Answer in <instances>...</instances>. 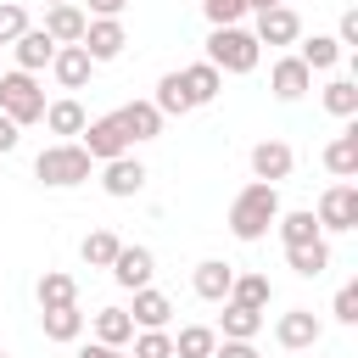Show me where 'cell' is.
<instances>
[{
  "label": "cell",
  "instance_id": "2e32d148",
  "mask_svg": "<svg viewBox=\"0 0 358 358\" xmlns=\"http://www.w3.org/2000/svg\"><path fill=\"white\" fill-rule=\"evenodd\" d=\"M274 229H280L285 252H291V246H313V241H324V229H319L313 207H291V213H280V218H274Z\"/></svg>",
  "mask_w": 358,
  "mask_h": 358
},
{
  "label": "cell",
  "instance_id": "52a82bcc",
  "mask_svg": "<svg viewBox=\"0 0 358 358\" xmlns=\"http://www.w3.org/2000/svg\"><path fill=\"white\" fill-rule=\"evenodd\" d=\"M78 145L90 151V162H112V157H129V134H123L117 112H106V117L84 123V140H78Z\"/></svg>",
  "mask_w": 358,
  "mask_h": 358
},
{
  "label": "cell",
  "instance_id": "f546056e",
  "mask_svg": "<svg viewBox=\"0 0 358 358\" xmlns=\"http://www.w3.org/2000/svg\"><path fill=\"white\" fill-rule=\"evenodd\" d=\"M285 263H291L302 280H319V274L330 268V241H313V246H291V252H285Z\"/></svg>",
  "mask_w": 358,
  "mask_h": 358
},
{
  "label": "cell",
  "instance_id": "7a4b0ae2",
  "mask_svg": "<svg viewBox=\"0 0 358 358\" xmlns=\"http://www.w3.org/2000/svg\"><path fill=\"white\" fill-rule=\"evenodd\" d=\"M90 173H95V162H90V151H84L78 140H56V145H45V151L34 157V179L50 185V190H73V185H84Z\"/></svg>",
  "mask_w": 358,
  "mask_h": 358
},
{
  "label": "cell",
  "instance_id": "60d3db41",
  "mask_svg": "<svg viewBox=\"0 0 358 358\" xmlns=\"http://www.w3.org/2000/svg\"><path fill=\"white\" fill-rule=\"evenodd\" d=\"M17 140H22V129H17L11 117H0V157H6V151H17Z\"/></svg>",
  "mask_w": 358,
  "mask_h": 358
},
{
  "label": "cell",
  "instance_id": "8fae6325",
  "mask_svg": "<svg viewBox=\"0 0 358 358\" xmlns=\"http://www.w3.org/2000/svg\"><path fill=\"white\" fill-rule=\"evenodd\" d=\"M151 274H157L151 246H123V252L112 257V280H117L123 291H145V285H151Z\"/></svg>",
  "mask_w": 358,
  "mask_h": 358
},
{
  "label": "cell",
  "instance_id": "e575fe53",
  "mask_svg": "<svg viewBox=\"0 0 358 358\" xmlns=\"http://www.w3.org/2000/svg\"><path fill=\"white\" fill-rule=\"evenodd\" d=\"M134 358H173V336L168 330H134Z\"/></svg>",
  "mask_w": 358,
  "mask_h": 358
},
{
  "label": "cell",
  "instance_id": "7c38bea8",
  "mask_svg": "<svg viewBox=\"0 0 358 358\" xmlns=\"http://www.w3.org/2000/svg\"><path fill=\"white\" fill-rule=\"evenodd\" d=\"M257 45H296L302 39V17L291 6H274V11H257V28H252Z\"/></svg>",
  "mask_w": 358,
  "mask_h": 358
},
{
  "label": "cell",
  "instance_id": "603a6c76",
  "mask_svg": "<svg viewBox=\"0 0 358 358\" xmlns=\"http://www.w3.org/2000/svg\"><path fill=\"white\" fill-rule=\"evenodd\" d=\"M151 106H157L162 117H185V112H196V101H190V90H185V78H179V73H162V78H157Z\"/></svg>",
  "mask_w": 358,
  "mask_h": 358
},
{
  "label": "cell",
  "instance_id": "f35d334b",
  "mask_svg": "<svg viewBox=\"0 0 358 358\" xmlns=\"http://www.w3.org/2000/svg\"><path fill=\"white\" fill-rule=\"evenodd\" d=\"M336 45H358V11H341V28H336Z\"/></svg>",
  "mask_w": 358,
  "mask_h": 358
},
{
  "label": "cell",
  "instance_id": "9a60e30c",
  "mask_svg": "<svg viewBox=\"0 0 358 358\" xmlns=\"http://www.w3.org/2000/svg\"><path fill=\"white\" fill-rule=\"evenodd\" d=\"M268 90H274L280 101H302V95L313 90V73H308L296 56H280V62L268 67Z\"/></svg>",
  "mask_w": 358,
  "mask_h": 358
},
{
  "label": "cell",
  "instance_id": "7bdbcfd3",
  "mask_svg": "<svg viewBox=\"0 0 358 358\" xmlns=\"http://www.w3.org/2000/svg\"><path fill=\"white\" fill-rule=\"evenodd\" d=\"M78 358H129L123 347H101V341H90V347H78Z\"/></svg>",
  "mask_w": 358,
  "mask_h": 358
},
{
  "label": "cell",
  "instance_id": "8992f818",
  "mask_svg": "<svg viewBox=\"0 0 358 358\" xmlns=\"http://www.w3.org/2000/svg\"><path fill=\"white\" fill-rule=\"evenodd\" d=\"M78 45H84V56H90V62L101 67V62H117V56H123L129 34H123V22H117V17H90V22H84V39H78Z\"/></svg>",
  "mask_w": 358,
  "mask_h": 358
},
{
  "label": "cell",
  "instance_id": "ee69618b",
  "mask_svg": "<svg viewBox=\"0 0 358 358\" xmlns=\"http://www.w3.org/2000/svg\"><path fill=\"white\" fill-rule=\"evenodd\" d=\"M274 6H285V0H246V11H274Z\"/></svg>",
  "mask_w": 358,
  "mask_h": 358
},
{
  "label": "cell",
  "instance_id": "d4e9b609",
  "mask_svg": "<svg viewBox=\"0 0 358 358\" xmlns=\"http://www.w3.org/2000/svg\"><path fill=\"white\" fill-rule=\"evenodd\" d=\"M39 324H45V341H78L84 336V313H78V302L73 308H39Z\"/></svg>",
  "mask_w": 358,
  "mask_h": 358
},
{
  "label": "cell",
  "instance_id": "1f68e13d",
  "mask_svg": "<svg viewBox=\"0 0 358 358\" xmlns=\"http://www.w3.org/2000/svg\"><path fill=\"white\" fill-rule=\"evenodd\" d=\"M213 347H218V330L207 324H185L173 336V358H213Z\"/></svg>",
  "mask_w": 358,
  "mask_h": 358
},
{
  "label": "cell",
  "instance_id": "ac0fdd59",
  "mask_svg": "<svg viewBox=\"0 0 358 358\" xmlns=\"http://www.w3.org/2000/svg\"><path fill=\"white\" fill-rule=\"evenodd\" d=\"M117 123H123L129 145H134V140H157V134H162V112H157L151 101H129V106H117Z\"/></svg>",
  "mask_w": 358,
  "mask_h": 358
},
{
  "label": "cell",
  "instance_id": "484cf974",
  "mask_svg": "<svg viewBox=\"0 0 358 358\" xmlns=\"http://www.w3.org/2000/svg\"><path fill=\"white\" fill-rule=\"evenodd\" d=\"M179 78H185V90H190L196 106H207V101L224 90V73H218L213 62H190V67H179Z\"/></svg>",
  "mask_w": 358,
  "mask_h": 358
},
{
  "label": "cell",
  "instance_id": "e0dca14e",
  "mask_svg": "<svg viewBox=\"0 0 358 358\" xmlns=\"http://www.w3.org/2000/svg\"><path fill=\"white\" fill-rule=\"evenodd\" d=\"M11 56H17V73H39V67H50V56H56V39H50L45 28H28V34L11 45Z\"/></svg>",
  "mask_w": 358,
  "mask_h": 358
},
{
  "label": "cell",
  "instance_id": "4fadbf2b",
  "mask_svg": "<svg viewBox=\"0 0 358 358\" xmlns=\"http://www.w3.org/2000/svg\"><path fill=\"white\" fill-rule=\"evenodd\" d=\"M229 285H235V268H229L224 257H207V263H196V274H190V291H196L201 302H229Z\"/></svg>",
  "mask_w": 358,
  "mask_h": 358
},
{
  "label": "cell",
  "instance_id": "b9f144b4",
  "mask_svg": "<svg viewBox=\"0 0 358 358\" xmlns=\"http://www.w3.org/2000/svg\"><path fill=\"white\" fill-rule=\"evenodd\" d=\"M84 6H90V17H123L129 0H84Z\"/></svg>",
  "mask_w": 358,
  "mask_h": 358
},
{
  "label": "cell",
  "instance_id": "4316f807",
  "mask_svg": "<svg viewBox=\"0 0 358 358\" xmlns=\"http://www.w3.org/2000/svg\"><path fill=\"white\" fill-rule=\"evenodd\" d=\"M39 123H45L50 134H84V123H90V117H84V106H78L73 95H62V101H50V106H45V117H39Z\"/></svg>",
  "mask_w": 358,
  "mask_h": 358
},
{
  "label": "cell",
  "instance_id": "ba28073f",
  "mask_svg": "<svg viewBox=\"0 0 358 358\" xmlns=\"http://www.w3.org/2000/svg\"><path fill=\"white\" fill-rule=\"evenodd\" d=\"M319 336H324V324H319V313H308V308H291V313L274 319V341H280L285 352H308V347H319Z\"/></svg>",
  "mask_w": 358,
  "mask_h": 358
},
{
  "label": "cell",
  "instance_id": "7402d4cb",
  "mask_svg": "<svg viewBox=\"0 0 358 358\" xmlns=\"http://www.w3.org/2000/svg\"><path fill=\"white\" fill-rule=\"evenodd\" d=\"M296 62H302L308 73H330V67L341 62V45H336V34H313V39H296Z\"/></svg>",
  "mask_w": 358,
  "mask_h": 358
},
{
  "label": "cell",
  "instance_id": "74e56055",
  "mask_svg": "<svg viewBox=\"0 0 358 358\" xmlns=\"http://www.w3.org/2000/svg\"><path fill=\"white\" fill-rule=\"evenodd\" d=\"M341 324H358V285H341L336 291V308H330Z\"/></svg>",
  "mask_w": 358,
  "mask_h": 358
},
{
  "label": "cell",
  "instance_id": "f6af8a7d",
  "mask_svg": "<svg viewBox=\"0 0 358 358\" xmlns=\"http://www.w3.org/2000/svg\"><path fill=\"white\" fill-rule=\"evenodd\" d=\"M45 6H78V0H45Z\"/></svg>",
  "mask_w": 358,
  "mask_h": 358
},
{
  "label": "cell",
  "instance_id": "44dd1931",
  "mask_svg": "<svg viewBox=\"0 0 358 358\" xmlns=\"http://www.w3.org/2000/svg\"><path fill=\"white\" fill-rule=\"evenodd\" d=\"M84 6H45V34L56 39V45H78L84 39Z\"/></svg>",
  "mask_w": 358,
  "mask_h": 358
},
{
  "label": "cell",
  "instance_id": "5bb4252c",
  "mask_svg": "<svg viewBox=\"0 0 358 358\" xmlns=\"http://www.w3.org/2000/svg\"><path fill=\"white\" fill-rule=\"evenodd\" d=\"M50 73H56V84H62V90H84V84H90V73H95V62L84 56V45H56Z\"/></svg>",
  "mask_w": 358,
  "mask_h": 358
},
{
  "label": "cell",
  "instance_id": "277c9868",
  "mask_svg": "<svg viewBox=\"0 0 358 358\" xmlns=\"http://www.w3.org/2000/svg\"><path fill=\"white\" fill-rule=\"evenodd\" d=\"M257 56H263V45L235 22V28H213V39H207V56H201V62H213L218 73H252V67H257Z\"/></svg>",
  "mask_w": 358,
  "mask_h": 358
},
{
  "label": "cell",
  "instance_id": "5b68a950",
  "mask_svg": "<svg viewBox=\"0 0 358 358\" xmlns=\"http://www.w3.org/2000/svg\"><path fill=\"white\" fill-rule=\"evenodd\" d=\"M313 218H319V229H330V235H341V229H358V185H352V179L330 185V190L319 196Z\"/></svg>",
  "mask_w": 358,
  "mask_h": 358
},
{
  "label": "cell",
  "instance_id": "d590c367",
  "mask_svg": "<svg viewBox=\"0 0 358 358\" xmlns=\"http://www.w3.org/2000/svg\"><path fill=\"white\" fill-rule=\"evenodd\" d=\"M201 17H207L213 28H235V22L246 17V0H201Z\"/></svg>",
  "mask_w": 358,
  "mask_h": 358
},
{
  "label": "cell",
  "instance_id": "bcb514c9",
  "mask_svg": "<svg viewBox=\"0 0 358 358\" xmlns=\"http://www.w3.org/2000/svg\"><path fill=\"white\" fill-rule=\"evenodd\" d=\"M0 358H6V352H0Z\"/></svg>",
  "mask_w": 358,
  "mask_h": 358
},
{
  "label": "cell",
  "instance_id": "d6986e66",
  "mask_svg": "<svg viewBox=\"0 0 358 358\" xmlns=\"http://www.w3.org/2000/svg\"><path fill=\"white\" fill-rule=\"evenodd\" d=\"M324 168L336 179H358V123H347L330 145H324Z\"/></svg>",
  "mask_w": 358,
  "mask_h": 358
},
{
  "label": "cell",
  "instance_id": "30bf717a",
  "mask_svg": "<svg viewBox=\"0 0 358 358\" xmlns=\"http://www.w3.org/2000/svg\"><path fill=\"white\" fill-rule=\"evenodd\" d=\"M291 168H296V157H291L285 140H257V145H252V179L280 185V179H291Z\"/></svg>",
  "mask_w": 358,
  "mask_h": 358
},
{
  "label": "cell",
  "instance_id": "9c48e42d",
  "mask_svg": "<svg viewBox=\"0 0 358 358\" xmlns=\"http://www.w3.org/2000/svg\"><path fill=\"white\" fill-rule=\"evenodd\" d=\"M101 190L117 196V201L140 196V190H145V162H140V157H112V162H101Z\"/></svg>",
  "mask_w": 358,
  "mask_h": 358
},
{
  "label": "cell",
  "instance_id": "4dcf8cb0",
  "mask_svg": "<svg viewBox=\"0 0 358 358\" xmlns=\"http://www.w3.org/2000/svg\"><path fill=\"white\" fill-rule=\"evenodd\" d=\"M268 296H274V285H268V274H235V285H229V302H241V308H268Z\"/></svg>",
  "mask_w": 358,
  "mask_h": 358
},
{
  "label": "cell",
  "instance_id": "83f0119b",
  "mask_svg": "<svg viewBox=\"0 0 358 358\" xmlns=\"http://www.w3.org/2000/svg\"><path fill=\"white\" fill-rule=\"evenodd\" d=\"M73 302H78V280L62 268H45L39 274V308H73Z\"/></svg>",
  "mask_w": 358,
  "mask_h": 358
},
{
  "label": "cell",
  "instance_id": "ffe728a7",
  "mask_svg": "<svg viewBox=\"0 0 358 358\" xmlns=\"http://www.w3.org/2000/svg\"><path fill=\"white\" fill-rule=\"evenodd\" d=\"M129 319H134V330H168V319H173V302L162 296V291H134V308H129Z\"/></svg>",
  "mask_w": 358,
  "mask_h": 358
},
{
  "label": "cell",
  "instance_id": "f1b7e54d",
  "mask_svg": "<svg viewBox=\"0 0 358 358\" xmlns=\"http://www.w3.org/2000/svg\"><path fill=\"white\" fill-rule=\"evenodd\" d=\"M95 341H101V347H123V341H134V319H129V308H101V313H95Z\"/></svg>",
  "mask_w": 358,
  "mask_h": 358
},
{
  "label": "cell",
  "instance_id": "3957f363",
  "mask_svg": "<svg viewBox=\"0 0 358 358\" xmlns=\"http://www.w3.org/2000/svg\"><path fill=\"white\" fill-rule=\"evenodd\" d=\"M0 117H11L17 129H28V123H39L45 117V90H39V78L34 73H0Z\"/></svg>",
  "mask_w": 358,
  "mask_h": 358
},
{
  "label": "cell",
  "instance_id": "d6a6232c",
  "mask_svg": "<svg viewBox=\"0 0 358 358\" xmlns=\"http://www.w3.org/2000/svg\"><path fill=\"white\" fill-rule=\"evenodd\" d=\"M78 252H84V263H90V268H112V257L123 252V241H117L112 229H90Z\"/></svg>",
  "mask_w": 358,
  "mask_h": 358
},
{
  "label": "cell",
  "instance_id": "6da1fadb",
  "mask_svg": "<svg viewBox=\"0 0 358 358\" xmlns=\"http://www.w3.org/2000/svg\"><path fill=\"white\" fill-rule=\"evenodd\" d=\"M285 207H280V185H263V179H252L235 201H229V235L235 241H263L268 229H274V218H280Z\"/></svg>",
  "mask_w": 358,
  "mask_h": 358
},
{
  "label": "cell",
  "instance_id": "8d00e7d4",
  "mask_svg": "<svg viewBox=\"0 0 358 358\" xmlns=\"http://www.w3.org/2000/svg\"><path fill=\"white\" fill-rule=\"evenodd\" d=\"M28 34V11L22 6H0V45H17Z\"/></svg>",
  "mask_w": 358,
  "mask_h": 358
},
{
  "label": "cell",
  "instance_id": "ab89813d",
  "mask_svg": "<svg viewBox=\"0 0 358 358\" xmlns=\"http://www.w3.org/2000/svg\"><path fill=\"white\" fill-rule=\"evenodd\" d=\"M213 358H257V347H252V341H218Z\"/></svg>",
  "mask_w": 358,
  "mask_h": 358
},
{
  "label": "cell",
  "instance_id": "cb8c5ba5",
  "mask_svg": "<svg viewBox=\"0 0 358 358\" xmlns=\"http://www.w3.org/2000/svg\"><path fill=\"white\" fill-rule=\"evenodd\" d=\"M257 330H263V313H257V308L224 302V319H218V336H224V341H257Z\"/></svg>",
  "mask_w": 358,
  "mask_h": 358
},
{
  "label": "cell",
  "instance_id": "836d02e7",
  "mask_svg": "<svg viewBox=\"0 0 358 358\" xmlns=\"http://www.w3.org/2000/svg\"><path fill=\"white\" fill-rule=\"evenodd\" d=\"M324 112L330 117H358V84L352 78H330L324 84Z\"/></svg>",
  "mask_w": 358,
  "mask_h": 358
}]
</instances>
